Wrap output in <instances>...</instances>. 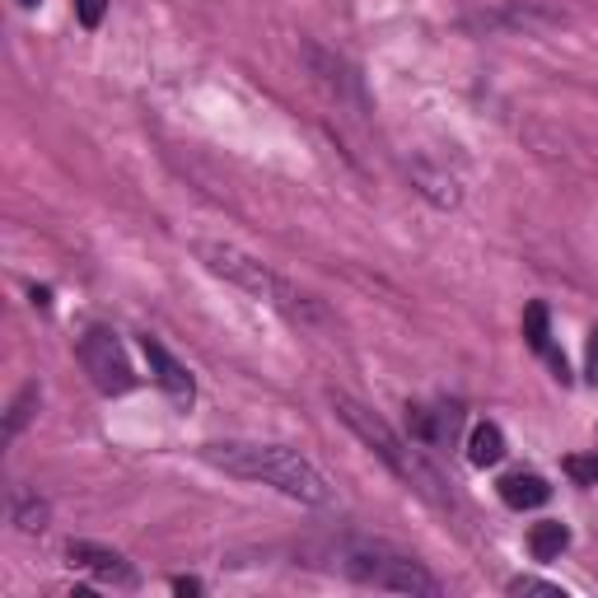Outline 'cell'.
Listing matches in <instances>:
<instances>
[{
	"mask_svg": "<svg viewBox=\"0 0 598 598\" xmlns=\"http://www.w3.org/2000/svg\"><path fill=\"white\" fill-rule=\"evenodd\" d=\"M202 458L211 468L230 473V477H249L262 486H276L281 496L304 500V505H332V486L327 477L314 468L308 458H300L295 449H281V445H206Z\"/></svg>",
	"mask_w": 598,
	"mask_h": 598,
	"instance_id": "cell-1",
	"label": "cell"
},
{
	"mask_svg": "<svg viewBox=\"0 0 598 598\" xmlns=\"http://www.w3.org/2000/svg\"><path fill=\"white\" fill-rule=\"evenodd\" d=\"M196 257L206 262V272H215V276H225L230 285H239V291H249L253 300H262V304H272V308H281L291 323H323V308L308 300L304 291H295L285 276H276L272 267H262L257 257H249V253H239V249H230V243H202L196 249Z\"/></svg>",
	"mask_w": 598,
	"mask_h": 598,
	"instance_id": "cell-2",
	"label": "cell"
},
{
	"mask_svg": "<svg viewBox=\"0 0 598 598\" xmlns=\"http://www.w3.org/2000/svg\"><path fill=\"white\" fill-rule=\"evenodd\" d=\"M332 412H337V416L346 420V426L356 430V435H361L365 445H369L374 454H379V458L388 463V468H393L397 477H403V482H412L420 496L439 500V496H435V486H439V482H435V473H430L426 463H420V458H416V454L403 445V439H397V435L384 426V420L369 412V407H361L356 397H346V393H332Z\"/></svg>",
	"mask_w": 598,
	"mask_h": 598,
	"instance_id": "cell-3",
	"label": "cell"
},
{
	"mask_svg": "<svg viewBox=\"0 0 598 598\" xmlns=\"http://www.w3.org/2000/svg\"><path fill=\"white\" fill-rule=\"evenodd\" d=\"M342 566H346V575H356V580H365L374 589L439 598V580H435L430 570H420L416 561H407V557H374V551H351Z\"/></svg>",
	"mask_w": 598,
	"mask_h": 598,
	"instance_id": "cell-4",
	"label": "cell"
},
{
	"mask_svg": "<svg viewBox=\"0 0 598 598\" xmlns=\"http://www.w3.org/2000/svg\"><path fill=\"white\" fill-rule=\"evenodd\" d=\"M80 365L90 369L94 388L108 393V397L136 388V374H131V365H126V351L118 342V332H108V327H90L80 337Z\"/></svg>",
	"mask_w": 598,
	"mask_h": 598,
	"instance_id": "cell-5",
	"label": "cell"
},
{
	"mask_svg": "<svg viewBox=\"0 0 598 598\" xmlns=\"http://www.w3.org/2000/svg\"><path fill=\"white\" fill-rule=\"evenodd\" d=\"M145 361H150V374H154V384H160L169 393V403L173 407H192V397H196V384H192V374L187 365L173 356V351L160 342V337H145Z\"/></svg>",
	"mask_w": 598,
	"mask_h": 598,
	"instance_id": "cell-6",
	"label": "cell"
},
{
	"mask_svg": "<svg viewBox=\"0 0 598 598\" xmlns=\"http://www.w3.org/2000/svg\"><path fill=\"white\" fill-rule=\"evenodd\" d=\"M65 561L80 566V570H90V575H99V580H108V585H122V589L136 585V570H131L118 551L94 547V543H71V547H65Z\"/></svg>",
	"mask_w": 598,
	"mask_h": 598,
	"instance_id": "cell-7",
	"label": "cell"
},
{
	"mask_svg": "<svg viewBox=\"0 0 598 598\" xmlns=\"http://www.w3.org/2000/svg\"><path fill=\"white\" fill-rule=\"evenodd\" d=\"M500 500L509 509H538L551 500V486L538 473H509V477H500Z\"/></svg>",
	"mask_w": 598,
	"mask_h": 598,
	"instance_id": "cell-8",
	"label": "cell"
},
{
	"mask_svg": "<svg viewBox=\"0 0 598 598\" xmlns=\"http://www.w3.org/2000/svg\"><path fill=\"white\" fill-rule=\"evenodd\" d=\"M468 458L477 463V468H496V463L505 458V435H500V426H491V420L473 426V435H468Z\"/></svg>",
	"mask_w": 598,
	"mask_h": 598,
	"instance_id": "cell-9",
	"label": "cell"
},
{
	"mask_svg": "<svg viewBox=\"0 0 598 598\" xmlns=\"http://www.w3.org/2000/svg\"><path fill=\"white\" fill-rule=\"evenodd\" d=\"M570 547V528L557 524V519H547V524H534V534H528V551H534L538 561H551V557H561V551Z\"/></svg>",
	"mask_w": 598,
	"mask_h": 598,
	"instance_id": "cell-10",
	"label": "cell"
},
{
	"mask_svg": "<svg viewBox=\"0 0 598 598\" xmlns=\"http://www.w3.org/2000/svg\"><path fill=\"white\" fill-rule=\"evenodd\" d=\"M412 179L420 183V192H426L435 206H458V183L445 179V173H435V169H426V164H412Z\"/></svg>",
	"mask_w": 598,
	"mask_h": 598,
	"instance_id": "cell-11",
	"label": "cell"
},
{
	"mask_svg": "<svg viewBox=\"0 0 598 598\" xmlns=\"http://www.w3.org/2000/svg\"><path fill=\"white\" fill-rule=\"evenodd\" d=\"M524 337H528V346H534L538 356H547V346H551V323H547V304H528V308H524Z\"/></svg>",
	"mask_w": 598,
	"mask_h": 598,
	"instance_id": "cell-12",
	"label": "cell"
},
{
	"mask_svg": "<svg viewBox=\"0 0 598 598\" xmlns=\"http://www.w3.org/2000/svg\"><path fill=\"white\" fill-rule=\"evenodd\" d=\"M33 407H38V384H29L24 393L14 397V407H10V416H6V439H14L19 430L29 426V416H33Z\"/></svg>",
	"mask_w": 598,
	"mask_h": 598,
	"instance_id": "cell-13",
	"label": "cell"
},
{
	"mask_svg": "<svg viewBox=\"0 0 598 598\" xmlns=\"http://www.w3.org/2000/svg\"><path fill=\"white\" fill-rule=\"evenodd\" d=\"M566 477L570 482H580V486H598V454H575V458H566Z\"/></svg>",
	"mask_w": 598,
	"mask_h": 598,
	"instance_id": "cell-14",
	"label": "cell"
},
{
	"mask_svg": "<svg viewBox=\"0 0 598 598\" xmlns=\"http://www.w3.org/2000/svg\"><path fill=\"white\" fill-rule=\"evenodd\" d=\"M14 524L24 528V534H42V528H48V505H42V500H29V505H19Z\"/></svg>",
	"mask_w": 598,
	"mask_h": 598,
	"instance_id": "cell-15",
	"label": "cell"
},
{
	"mask_svg": "<svg viewBox=\"0 0 598 598\" xmlns=\"http://www.w3.org/2000/svg\"><path fill=\"white\" fill-rule=\"evenodd\" d=\"M509 594H547V598H566V589H561V585L534 580V575H519V580H509Z\"/></svg>",
	"mask_w": 598,
	"mask_h": 598,
	"instance_id": "cell-16",
	"label": "cell"
},
{
	"mask_svg": "<svg viewBox=\"0 0 598 598\" xmlns=\"http://www.w3.org/2000/svg\"><path fill=\"white\" fill-rule=\"evenodd\" d=\"M103 10H108V0H75V14H80L84 29H99L103 24Z\"/></svg>",
	"mask_w": 598,
	"mask_h": 598,
	"instance_id": "cell-17",
	"label": "cell"
},
{
	"mask_svg": "<svg viewBox=\"0 0 598 598\" xmlns=\"http://www.w3.org/2000/svg\"><path fill=\"white\" fill-rule=\"evenodd\" d=\"M173 589H179V594H202V580H187V575H179V580H173Z\"/></svg>",
	"mask_w": 598,
	"mask_h": 598,
	"instance_id": "cell-18",
	"label": "cell"
},
{
	"mask_svg": "<svg viewBox=\"0 0 598 598\" xmlns=\"http://www.w3.org/2000/svg\"><path fill=\"white\" fill-rule=\"evenodd\" d=\"M589 374L598 379V332H594V342H589Z\"/></svg>",
	"mask_w": 598,
	"mask_h": 598,
	"instance_id": "cell-19",
	"label": "cell"
},
{
	"mask_svg": "<svg viewBox=\"0 0 598 598\" xmlns=\"http://www.w3.org/2000/svg\"><path fill=\"white\" fill-rule=\"evenodd\" d=\"M19 6H29V10H33V6H38V0H19Z\"/></svg>",
	"mask_w": 598,
	"mask_h": 598,
	"instance_id": "cell-20",
	"label": "cell"
}]
</instances>
